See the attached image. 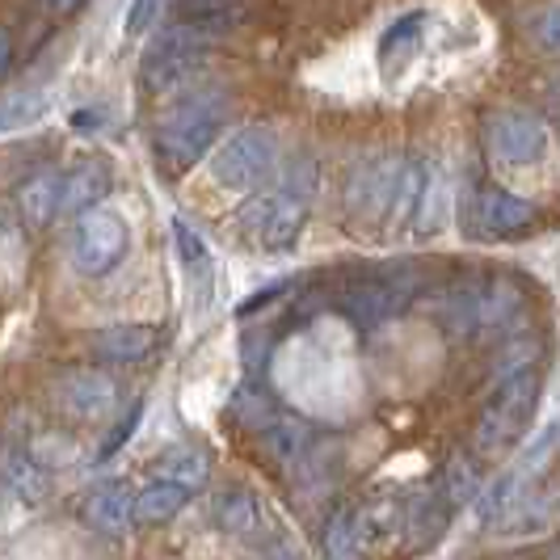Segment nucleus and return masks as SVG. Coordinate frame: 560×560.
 Listing matches in <instances>:
<instances>
[{"instance_id":"f257e3e1","label":"nucleus","mask_w":560,"mask_h":560,"mask_svg":"<svg viewBox=\"0 0 560 560\" xmlns=\"http://www.w3.org/2000/svg\"><path fill=\"white\" fill-rule=\"evenodd\" d=\"M312 195H316V161L295 156L270 190H257V198L245 202L241 224L261 249H291L308 220Z\"/></svg>"},{"instance_id":"f03ea898","label":"nucleus","mask_w":560,"mask_h":560,"mask_svg":"<svg viewBox=\"0 0 560 560\" xmlns=\"http://www.w3.org/2000/svg\"><path fill=\"white\" fill-rule=\"evenodd\" d=\"M539 388H544V366H518L502 380H493V396L480 409L477 430H472V455L477 459H502L510 447L523 443L527 425L539 405Z\"/></svg>"},{"instance_id":"7ed1b4c3","label":"nucleus","mask_w":560,"mask_h":560,"mask_svg":"<svg viewBox=\"0 0 560 560\" xmlns=\"http://www.w3.org/2000/svg\"><path fill=\"white\" fill-rule=\"evenodd\" d=\"M228 118V93L224 89H195L177 106H168L165 118L156 122V152L173 168H186L211 152Z\"/></svg>"},{"instance_id":"20e7f679","label":"nucleus","mask_w":560,"mask_h":560,"mask_svg":"<svg viewBox=\"0 0 560 560\" xmlns=\"http://www.w3.org/2000/svg\"><path fill=\"white\" fill-rule=\"evenodd\" d=\"M202 63H207V34L202 26L182 22L152 38V47L140 59V81L148 93H173L195 81Z\"/></svg>"},{"instance_id":"39448f33","label":"nucleus","mask_w":560,"mask_h":560,"mask_svg":"<svg viewBox=\"0 0 560 560\" xmlns=\"http://www.w3.org/2000/svg\"><path fill=\"white\" fill-rule=\"evenodd\" d=\"M279 165V136L270 127H245L211 156V177L224 190H257Z\"/></svg>"},{"instance_id":"423d86ee","label":"nucleus","mask_w":560,"mask_h":560,"mask_svg":"<svg viewBox=\"0 0 560 560\" xmlns=\"http://www.w3.org/2000/svg\"><path fill=\"white\" fill-rule=\"evenodd\" d=\"M127 245H131L127 220L114 207H89L72 232V266L89 279H102L127 257Z\"/></svg>"},{"instance_id":"0eeeda50","label":"nucleus","mask_w":560,"mask_h":560,"mask_svg":"<svg viewBox=\"0 0 560 560\" xmlns=\"http://www.w3.org/2000/svg\"><path fill=\"white\" fill-rule=\"evenodd\" d=\"M468 224L480 241H518L535 232L539 224V207L527 198L510 195L502 186H480L468 198Z\"/></svg>"},{"instance_id":"6e6552de","label":"nucleus","mask_w":560,"mask_h":560,"mask_svg":"<svg viewBox=\"0 0 560 560\" xmlns=\"http://www.w3.org/2000/svg\"><path fill=\"white\" fill-rule=\"evenodd\" d=\"M485 143L502 165H539L548 156V127L527 110H498L485 118Z\"/></svg>"},{"instance_id":"1a4fd4ad","label":"nucleus","mask_w":560,"mask_h":560,"mask_svg":"<svg viewBox=\"0 0 560 560\" xmlns=\"http://www.w3.org/2000/svg\"><path fill=\"white\" fill-rule=\"evenodd\" d=\"M413 287H418V282L409 279V275L354 282V287H346V291L337 295V308H341L346 320H354V325H363V329H375V325H384L388 316H396V312L418 295Z\"/></svg>"},{"instance_id":"9d476101","label":"nucleus","mask_w":560,"mask_h":560,"mask_svg":"<svg viewBox=\"0 0 560 560\" xmlns=\"http://www.w3.org/2000/svg\"><path fill=\"white\" fill-rule=\"evenodd\" d=\"M59 405L63 413L77 421H102L118 405V388L106 371H93V366H81V371H68L56 384Z\"/></svg>"},{"instance_id":"9b49d317","label":"nucleus","mask_w":560,"mask_h":560,"mask_svg":"<svg viewBox=\"0 0 560 560\" xmlns=\"http://www.w3.org/2000/svg\"><path fill=\"white\" fill-rule=\"evenodd\" d=\"M485 291L489 275H464L451 282L447 300H443V325L451 337H480L485 334Z\"/></svg>"},{"instance_id":"f8f14e48","label":"nucleus","mask_w":560,"mask_h":560,"mask_svg":"<svg viewBox=\"0 0 560 560\" xmlns=\"http://www.w3.org/2000/svg\"><path fill=\"white\" fill-rule=\"evenodd\" d=\"M190 493H195V489H186L182 480H173V477L148 480L140 493H136V502H131V518H136L140 527H165V523H173V518L182 514V505L190 502Z\"/></svg>"},{"instance_id":"ddd939ff","label":"nucleus","mask_w":560,"mask_h":560,"mask_svg":"<svg viewBox=\"0 0 560 560\" xmlns=\"http://www.w3.org/2000/svg\"><path fill=\"white\" fill-rule=\"evenodd\" d=\"M131 502H136V493L122 485V480H110V485H102V489H93L89 493V502H84V518H89V527L102 535H127L131 532Z\"/></svg>"},{"instance_id":"4468645a","label":"nucleus","mask_w":560,"mask_h":560,"mask_svg":"<svg viewBox=\"0 0 560 560\" xmlns=\"http://www.w3.org/2000/svg\"><path fill=\"white\" fill-rule=\"evenodd\" d=\"M152 346H156V334L148 325H110L89 337V350L102 363H140L152 354Z\"/></svg>"},{"instance_id":"2eb2a0df","label":"nucleus","mask_w":560,"mask_h":560,"mask_svg":"<svg viewBox=\"0 0 560 560\" xmlns=\"http://www.w3.org/2000/svg\"><path fill=\"white\" fill-rule=\"evenodd\" d=\"M447 523H451L447 498H443L439 489H425L418 502L405 510V523H400V527H409V535H413V548H430L439 535L447 532Z\"/></svg>"},{"instance_id":"dca6fc26","label":"nucleus","mask_w":560,"mask_h":560,"mask_svg":"<svg viewBox=\"0 0 560 560\" xmlns=\"http://www.w3.org/2000/svg\"><path fill=\"white\" fill-rule=\"evenodd\" d=\"M18 207H22V220L34 232L47 224H56L59 215V173H38L30 177L26 186L18 190Z\"/></svg>"},{"instance_id":"f3484780","label":"nucleus","mask_w":560,"mask_h":560,"mask_svg":"<svg viewBox=\"0 0 560 560\" xmlns=\"http://www.w3.org/2000/svg\"><path fill=\"white\" fill-rule=\"evenodd\" d=\"M215 518H220V527L228 535L249 539V535L261 532V502L253 498L249 489H228L224 498L215 502Z\"/></svg>"},{"instance_id":"a211bd4d","label":"nucleus","mask_w":560,"mask_h":560,"mask_svg":"<svg viewBox=\"0 0 560 560\" xmlns=\"http://www.w3.org/2000/svg\"><path fill=\"white\" fill-rule=\"evenodd\" d=\"M106 186H110V177H106V168L102 165L72 168L68 177H59V215H68V211H84V202H89V198H97Z\"/></svg>"},{"instance_id":"6ab92c4d","label":"nucleus","mask_w":560,"mask_h":560,"mask_svg":"<svg viewBox=\"0 0 560 560\" xmlns=\"http://www.w3.org/2000/svg\"><path fill=\"white\" fill-rule=\"evenodd\" d=\"M261 434H266V443L275 451V459H282V464L300 459V455L312 447L308 421H300V418H266L261 421Z\"/></svg>"},{"instance_id":"aec40b11","label":"nucleus","mask_w":560,"mask_h":560,"mask_svg":"<svg viewBox=\"0 0 560 560\" xmlns=\"http://www.w3.org/2000/svg\"><path fill=\"white\" fill-rule=\"evenodd\" d=\"M366 544H363V527H359V505H341L329 527H325V557H359Z\"/></svg>"},{"instance_id":"412c9836","label":"nucleus","mask_w":560,"mask_h":560,"mask_svg":"<svg viewBox=\"0 0 560 560\" xmlns=\"http://www.w3.org/2000/svg\"><path fill=\"white\" fill-rule=\"evenodd\" d=\"M405 523V505L393 498H380L371 505H359V527H363V544H384L393 532H400Z\"/></svg>"},{"instance_id":"4be33fe9","label":"nucleus","mask_w":560,"mask_h":560,"mask_svg":"<svg viewBox=\"0 0 560 560\" xmlns=\"http://www.w3.org/2000/svg\"><path fill=\"white\" fill-rule=\"evenodd\" d=\"M173 245L182 253V266L195 282L211 279V253H207V241L198 236V228H190L186 220H173Z\"/></svg>"},{"instance_id":"5701e85b","label":"nucleus","mask_w":560,"mask_h":560,"mask_svg":"<svg viewBox=\"0 0 560 560\" xmlns=\"http://www.w3.org/2000/svg\"><path fill=\"white\" fill-rule=\"evenodd\" d=\"M161 477L182 480L186 489H202L207 477H211V459L195 447H177V451H168L165 455V472H161Z\"/></svg>"},{"instance_id":"b1692460","label":"nucleus","mask_w":560,"mask_h":560,"mask_svg":"<svg viewBox=\"0 0 560 560\" xmlns=\"http://www.w3.org/2000/svg\"><path fill=\"white\" fill-rule=\"evenodd\" d=\"M43 110H47V97H43L38 89H22V93L0 97V136H4V131H18V127H26V122H34Z\"/></svg>"},{"instance_id":"393cba45","label":"nucleus","mask_w":560,"mask_h":560,"mask_svg":"<svg viewBox=\"0 0 560 560\" xmlns=\"http://www.w3.org/2000/svg\"><path fill=\"white\" fill-rule=\"evenodd\" d=\"M477 485H480V477H477V464H472V459H451L447 472H443V485H439V493L447 498L451 510H459V505L472 502Z\"/></svg>"},{"instance_id":"a878e982","label":"nucleus","mask_w":560,"mask_h":560,"mask_svg":"<svg viewBox=\"0 0 560 560\" xmlns=\"http://www.w3.org/2000/svg\"><path fill=\"white\" fill-rule=\"evenodd\" d=\"M544 359V341L539 334H518L510 346H502V354H498V371H493V380H502L510 371H518V366H532Z\"/></svg>"},{"instance_id":"bb28decb","label":"nucleus","mask_w":560,"mask_h":560,"mask_svg":"<svg viewBox=\"0 0 560 560\" xmlns=\"http://www.w3.org/2000/svg\"><path fill=\"white\" fill-rule=\"evenodd\" d=\"M421 30H425V13H405L400 22H393V26L384 30V38H380V56L384 59L400 56L409 43H418Z\"/></svg>"},{"instance_id":"cd10ccee","label":"nucleus","mask_w":560,"mask_h":560,"mask_svg":"<svg viewBox=\"0 0 560 560\" xmlns=\"http://www.w3.org/2000/svg\"><path fill=\"white\" fill-rule=\"evenodd\" d=\"M140 418H143V405L136 400V405L127 409V418H122V421H118V425L110 430V439H106V443L97 447V459H114L118 451L127 447V443H131V434H136V425H140Z\"/></svg>"},{"instance_id":"c85d7f7f","label":"nucleus","mask_w":560,"mask_h":560,"mask_svg":"<svg viewBox=\"0 0 560 560\" xmlns=\"http://www.w3.org/2000/svg\"><path fill=\"white\" fill-rule=\"evenodd\" d=\"M161 4H165V0H131V9H127V34L152 30L156 13H161Z\"/></svg>"},{"instance_id":"c756f323","label":"nucleus","mask_w":560,"mask_h":560,"mask_svg":"<svg viewBox=\"0 0 560 560\" xmlns=\"http://www.w3.org/2000/svg\"><path fill=\"white\" fill-rule=\"evenodd\" d=\"M13 56H18V47H13V34L0 26V81L13 72Z\"/></svg>"},{"instance_id":"7c9ffc66","label":"nucleus","mask_w":560,"mask_h":560,"mask_svg":"<svg viewBox=\"0 0 560 560\" xmlns=\"http://www.w3.org/2000/svg\"><path fill=\"white\" fill-rule=\"evenodd\" d=\"M84 0H43V9L47 13H56V18H68V13H77Z\"/></svg>"}]
</instances>
